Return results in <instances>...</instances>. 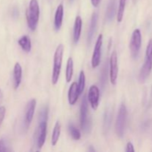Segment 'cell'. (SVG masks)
<instances>
[{"label":"cell","instance_id":"484cf974","mask_svg":"<svg viewBox=\"0 0 152 152\" xmlns=\"http://www.w3.org/2000/svg\"><path fill=\"white\" fill-rule=\"evenodd\" d=\"M10 149H9L8 146L7 145V142L4 139L0 140V152H4V151H9Z\"/></svg>","mask_w":152,"mask_h":152},{"label":"cell","instance_id":"52a82bcc","mask_svg":"<svg viewBox=\"0 0 152 152\" xmlns=\"http://www.w3.org/2000/svg\"><path fill=\"white\" fill-rule=\"evenodd\" d=\"M118 60H117V54L116 51H113L110 58V71L109 77L110 81L113 86L117 84V77H118Z\"/></svg>","mask_w":152,"mask_h":152},{"label":"cell","instance_id":"d4e9b609","mask_svg":"<svg viewBox=\"0 0 152 152\" xmlns=\"http://www.w3.org/2000/svg\"><path fill=\"white\" fill-rule=\"evenodd\" d=\"M111 114L108 111L105 112V117H104V129H109V126L111 124Z\"/></svg>","mask_w":152,"mask_h":152},{"label":"cell","instance_id":"9a60e30c","mask_svg":"<svg viewBox=\"0 0 152 152\" xmlns=\"http://www.w3.org/2000/svg\"><path fill=\"white\" fill-rule=\"evenodd\" d=\"M82 28H83V20L80 16H77L75 19L74 25V42L75 44H77L80 40Z\"/></svg>","mask_w":152,"mask_h":152},{"label":"cell","instance_id":"9c48e42d","mask_svg":"<svg viewBox=\"0 0 152 152\" xmlns=\"http://www.w3.org/2000/svg\"><path fill=\"white\" fill-rule=\"evenodd\" d=\"M88 99L92 109L96 111L98 108L99 102V89L96 86H91L88 90Z\"/></svg>","mask_w":152,"mask_h":152},{"label":"cell","instance_id":"4dcf8cb0","mask_svg":"<svg viewBox=\"0 0 152 152\" xmlns=\"http://www.w3.org/2000/svg\"><path fill=\"white\" fill-rule=\"evenodd\" d=\"M88 151L94 152V151H95V149H94V148H92V146H90V147H89V148H88Z\"/></svg>","mask_w":152,"mask_h":152},{"label":"cell","instance_id":"f546056e","mask_svg":"<svg viewBox=\"0 0 152 152\" xmlns=\"http://www.w3.org/2000/svg\"><path fill=\"white\" fill-rule=\"evenodd\" d=\"M2 98H3L2 91H1V90L0 89V105H1V102H2Z\"/></svg>","mask_w":152,"mask_h":152},{"label":"cell","instance_id":"2e32d148","mask_svg":"<svg viewBox=\"0 0 152 152\" xmlns=\"http://www.w3.org/2000/svg\"><path fill=\"white\" fill-rule=\"evenodd\" d=\"M98 21V15L96 13H93L91 16V24L90 28L88 29V42L90 44L93 39L94 34L95 31H96V25H97Z\"/></svg>","mask_w":152,"mask_h":152},{"label":"cell","instance_id":"277c9868","mask_svg":"<svg viewBox=\"0 0 152 152\" xmlns=\"http://www.w3.org/2000/svg\"><path fill=\"white\" fill-rule=\"evenodd\" d=\"M126 122H127V108L124 104H122L119 108L115 125L116 132L119 137H123L124 135Z\"/></svg>","mask_w":152,"mask_h":152},{"label":"cell","instance_id":"7402d4cb","mask_svg":"<svg viewBox=\"0 0 152 152\" xmlns=\"http://www.w3.org/2000/svg\"><path fill=\"white\" fill-rule=\"evenodd\" d=\"M126 1H127V0H120V2H119L118 11H117V22H121L123 19L125 8H126Z\"/></svg>","mask_w":152,"mask_h":152},{"label":"cell","instance_id":"ffe728a7","mask_svg":"<svg viewBox=\"0 0 152 152\" xmlns=\"http://www.w3.org/2000/svg\"><path fill=\"white\" fill-rule=\"evenodd\" d=\"M73 73H74V61L71 57L68 58L65 71V80L67 83H70L72 79Z\"/></svg>","mask_w":152,"mask_h":152},{"label":"cell","instance_id":"5bb4252c","mask_svg":"<svg viewBox=\"0 0 152 152\" xmlns=\"http://www.w3.org/2000/svg\"><path fill=\"white\" fill-rule=\"evenodd\" d=\"M64 7L62 4H59L55 13L54 16V28L56 31H59L62 25V19H63Z\"/></svg>","mask_w":152,"mask_h":152},{"label":"cell","instance_id":"d6986e66","mask_svg":"<svg viewBox=\"0 0 152 152\" xmlns=\"http://www.w3.org/2000/svg\"><path fill=\"white\" fill-rule=\"evenodd\" d=\"M61 133V125L59 121H57L55 124L54 128H53V132H52V136H51V144L53 146L56 145L58 140L59 139Z\"/></svg>","mask_w":152,"mask_h":152},{"label":"cell","instance_id":"6da1fadb","mask_svg":"<svg viewBox=\"0 0 152 152\" xmlns=\"http://www.w3.org/2000/svg\"><path fill=\"white\" fill-rule=\"evenodd\" d=\"M28 26L32 31L37 29L39 19V6L37 0H31L26 13Z\"/></svg>","mask_w":152,"mask_h":152},{"label":"cell","instance_id":"cb8c5ba5","mask_svg":"<svg viewBox=\"0 0 152 152\" xmlns=\"http://www.w3.org/2000/svg\"><path fill=\"white\" fill-rule=\"evenodd\" d=\"M48 107H43L39 111V122L48 121Z\"/></svg>","mask_w":152,"mask_h":152},{"label":"cell","instance_id":"30bf717a","mask_svg":"<svg viewBox=\"0 0 152 152\" xmlns=\"http://www.w3.org/2000/svg\"><path fill=\"white\" fill-rule=\"evenodd\" d=\"M47 134V121L39 122L38 129L37 132V145L39 149L44 145Z\"/></svg>","mask_w":152,"mask_h":152},{"label":"cell","instance_id":"8992f818","mask_svg":"<svg viewBox=\"0 0 152 152\" xmlns=\"http://www.w3.org/2000/svg\"><path fill=\"white\" fill-rule=\"evenodd\" d=\"M142 44V35L139 29H135L132 34V39L130 42V50L131 55L134 59L137 57L140 53V50Z\"/></svg>","mask_w":152,"mask_h":152},{"label":"cell","instance_id":"44dd1931","mask_svg":"<svg viewBox=\"0 0 152 152\" xmlns=\"http://www.w3.org/2000/svg\"><path fill=\"white\" fill-rule=\"evenodd\" d=\"M68 131L71 134V137L74 140H79L81 138V133H80V130L77 128L75 127L73 123H69L68 126Z\"/></svg>","mask_w":152,"mask_h":152},{"label":"cell","instance_id":"5b68a950","mask_svg":"<svg viewBox=\"0 0 152 152\" xmlns=\"http://www.w3.org/2000/svg\"><path fill=\"white\" fill-rule=\"evenodd\" d=\"M80 126L85 133H89L91 130V120L88 117V100L85 96L82 100L80 106Z\"/></svg>","mask_w":152,"mask_h":152},{"label":"cell","instance_id":"1f68e13d","mask_svg":"<svg viewBox=\"0 0 152 152\" xmlns=\"http://www.w3.org/2000/svg\"><path fill=\"white\" fill-rule=\"evenodd\" d=\"M70 1H73V0H70Z\"/></svg>","mask_w":152,"mask_h":152},{"label":"cell","instance_id":"4316f807","mask_svg":"<svg viewBox=\"0 0 152 152\" xmlns=\"http://www.w3.org/2000/svg\"><path fill=\"white\" fill-rule=\"evenodd\" d=\"M5 114H6L5 108H4V106L0 107V126H1L3 120H4V117H5Z\"/></svg>","mask_w":152,"mask_h":152},{"label":"cell","instance_id":"e0dca14e","mask_svg":"<svg viewBox=\"0 0 152 152\" xmlns=\"http://www.w3.org/2000/svg\"><path fill=\"white\" fill-rule=\"evenodd\" d=\"M116 13V0H110L107 6L105 18L108 22H111L114 19Z\"/></svg>","mask_w":152,"mask_h":152},{"label":"cell","instance_id":"8fae6325","mask_svg":"<svg viewBox=\"0 0 152 152\" xmlns=\"http://www.w3.org/2000/svg\"><path fill=\"white\" fill-rule=\"evenodd\" d=\"M36 105H37V101L35 99H32L27 104L25 114V123L27 127L30 126V124L32 122L33 118H34Z\"/></svg>","mask_w":152,"mask_h":152},{"label":"cell","instance_id":"ba28073f","mask_svg":"<svg viewBox=\"0 0 152 152\" xmlns=\"http://www.w3.org/2000/svg\"><path fill=\"white\" fill-rule=\"evenodd\" d=\"M102 39H103V36H102V34H100V35H99L97 40H96L93 55H92L91 66L93 68H97L99 65V64H100L101 52H102Z\"/></svg>","mask_w":152,"mask_h":152},{"label":"cell","instance_id":"7a4b0ae2","mask_svg":"<svg viewBox=\"0 0 152 152\" xmlns=\"http://www.w3.org/2000/svg\"><path fill=\"white\" fill-rule=\"evenodd\" d=\"M152 70V39L149 40L145 50V57L144 64L141 68L139 74V80L140 83H144L149 77Z\"/></svg>","mask_w":152,"mask_h":152},{"label":"cell","instance_id":"ac0fdd59","mask_svg":"<svg viewBox=\"0 0 152 152\" xmlns=\"http://www.w3.org/2000/svg\"><path fill=\"white\" fill-rule=\"evenodd\" d=\"M18 43L24 51L29 53L31 50V41L30 37L28 36H23L19 38L18 40Z\"/></svg>","mask_w":152,"mask_h":152},{"label":"cell","instance_id":"7c38bea8","mask_svg":"<svg viewBox=\"0 0 152 152\" xmlns=\"http://www.w3.org/2000/svg\"><path fill=\"white\" fill-rule=\"evenodd\" d=\"M79 94L78 91V86H77V83H73L71 85L69 88V90H68V102L71 105H74L77 102V99L79 97Z\"/></svg>","mask_w":152,"mask_h":152},{"label":"cell","instance_id":"4fadbf2b","mask_svg":"<svg viewBox=\"0 0 152 152\" xmlns=\"http://www.w3.org/2000/svg\"><path fill=\"white\" fill-rule=\"evenodd\" d=\"M22 77V66L19 62H16L13 68V87L14 89H17L20 86Z\"/></svg>","mask_w":152,"mask_h":152},{"label":"cell","instance_id":"603a6c76","mask_svg":"<svg viewBox=\"0 0 152 152\" xmlns=\"http://www.w3.org/2000/svg\"><path fill=\"white\" fill-rule=\"evenodd\" d=\"M78 91L80 94H81L83 92L86 86V76H85V73L83 71H81L80 73V77H79V81L78 84Z\"/></svg>","mask_w":152,"mask_h":152},{"label":"cell","instance_id":"3957f363","mask_svg":"<svg viewBox=\"0 0 152 152\" xmlns=\"http://www.w3.org/2000/svg\"><path fill=\"white\" fill-rule=\"evenodd\" d=\"M63 52L64 45L62 44H59L56 48L54 53V57H53V68L51 77V81L53 85H56L59 81L61 68H62Z\"/></svg>","mask_w":152,"mask_h":152},{"label":"cell","instance_id":"83f0119b","mask_svg":"<svg viewBox=\"0 0 152 152\" xmlns=\"http://www.w3.org/2000/svg\"><path fill=\"white\" fill-rule=\"evenodd\" d=\"M126 152H134V151H135L134 148L133 144H132L131 142H129L127 143V145H126Z\"/></svg>","mask_w":152,"mask_h":152},{"label":"cell","instance_id":"f1b7e54d","mask_svg":"<svg viewBox=\"0 0 152 152\" xmlns=\"http://www.w3.org/2000/svg\"><path fill=\"white\" fill-rule=\"evenodd\" d=\"M91 4L94 7H97L99 6V3H100L101 0H91Z\"/></svg>","mask_w":152,"mask_h":152}]
</instances>
